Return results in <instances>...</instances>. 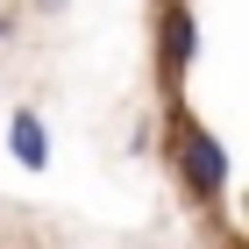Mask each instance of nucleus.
I'll return each instance as SVG.
<instances>
[{"instance_id": "2", "label": "nucleus", "mask_w": 249, "mask_h": 249, "mask_svg": "<svg viewBox=\"0 0 249 249\" xmlns=\"http://www.w3.org/2000/svg\"><path fill=\"white\" fill-rule=\"evenodd\" d=\"M192 57H199V21H192V7H164V43H157V64H164V78H185Z\"/></svg>"}, {"instance_id": "1", "label": "nucleus", "mask_w": 249, "mask_h": 249, "mask_svg": "<svg viewBox=\"0 0 249 249\" xmlns=\"http://www.w3.org/2000/svg\"><path fill=\"white\" fill-rule=\"evenodd\" d=\"M178 178H185L192 199H221V192H228V150H221L213 128L178 121Z\"/></svg>"}, {"instance_id": "3", "label": "nucleus", "mask_w": 249, "mask_h": 249, "mask_svg": "<svg viewBox=\"0 0 249 249\" xmlns=\"http://www.w3.org/2000/svg\"><path fill=\"white\" fill-rule=\"evenodd\" d=\"M7 150H15L29 171H43V164H50V135H43V114H29V107H21V114L7 121Z\"/></svg>"}]
</instances>
